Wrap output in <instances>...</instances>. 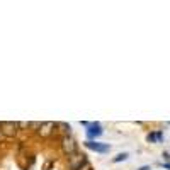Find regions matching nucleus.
<instances>
[{"label":"nucleus","mask_w":170,"mask_h":170,"mask_svg":"<svg viewBox=\"0 0 170 170\" xmlns=\"http://www.w3.org/2000/svg\"><path fill=\"white\" fill-rule=\"evenodd\" d=\"M17 128H19V124L10 122V121H5V122H2V124H0V131H2L5 136H9V138L15 136V133H17Z\"/></svg>","instance_id":"3"},{"label":"nucleus","mask_w":170,"mask_h":170,"mask_svg":"<svg viewBox=\"0 0 170 170\" xmlns=\"http://www.w3.org/2000/svg\"><path fill=\"white\" fill-rule=\"evenodd\" d=\"M87 163V158H85V155H75L71 156L70 160V170H82V167Z\"/></svg>","instance_id":"5"},{"label":"nucleus","mask_w":170,"mask_h":170,"mask_svg":"<svg viewBox=\"0 0 170 170\" xmlns=\"http://www.w3.org/2000/svg\"><path fill=\"white\" fill-rule=\"evenodd\" d=\"M51 128H55L53 122H44V124H41V129H39L41 136H48V134L51 133Z\"/></svg>","instance_id":"6"},{"label":"nucleus","mask_w":170,"mask_h":170,"mask_svg":"<svg viewBox=\"0 0 170 170\" xmlns=\"http://www.w3.org/2000/svg\"><path fill=\"white\" fill-rule=\"evenodd\" d=\"M85 146L89 148V150L97 152V153H107L109 150H111V146H109L107 143H99V141H90V140L85 143Z\"/></svg>","instance_id":"2"},{"label":"nucleus","mask_w":170,"mask_h":170,"mask_svg":"<svg viewBox=\"0 0 170 170\" xmlns=\"http://www.w3.org/2000/svg\"><path fill=\"white\" fill-rule=\"evenodd\" d=\"M146 140L150 141V143H156V141H162L163 140V134L160 133V131H156V133H150L146 136Z\"/></svg>","instance_id":"7"},{"label":"nucleus","mask_w":170,"mask_h":170,"mask_svg":"<svg viewBox=\"0 0 170 170\" xmlns=\"http://www.w3.org/2000/svg\"><path fill=\"white\" fill-rule=\"evenodd\" d=\"M140 170H152V168H150V167H148V165H145V167H141Z\"/></svg>","instance_id":"9"},{"label":"nucleus","mask_w":170,"mask_h":170,"mask_svg":"<svg viewBox=\"0 0 170 170\" xmlns=\"http://www.w3.org/2000/svg\"><path fill=\"white\" fill-rule=\"evenodd\" d=\"M128 156H129V155H128V153H118V155H116L114 156V158H112V162H114V163H119V162H124V160L126 158H128Z\"/></svg>","instance_id":"8"},{"label":"nucleus","mask_w":170,"mask_h":170,"mask_svg":"<svg viewBox=\"0 0 170 170\" xmlns=\"http://www.w3.org/2000/svg\"><path fill=\"white\" fill-rule=\"evenodd\" d=\"M61 148H63V153L68 155V156H71V155L77 153V143H75V140L70 138V136H65L61 140Z\"/></svg>","instance_id":"1"},{"label":"nucleus","mask_w":170,"mask_h":170,"mask_svg":"<svg viewBox=\"0 0 170 170\" xmlns=\"http://www.w3.org/2000/svg\"><path fill=\"white\" fill-rule=\"evenodd\" d=\"M85 126H87V136L90 138V141H94V138H99L102 134V126L99 122H92V124L87 122Z\"/></svg>","instance_id":"4"}]
</instances>
